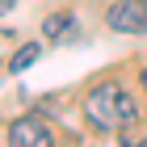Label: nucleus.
Segmentation results:
<instances>
[{"mask_svg": "<svg viewBox=\"0 0 147 147\" xmlns=\"http://www.w3.org/2000/svg\"><path fill=\"white\" fill-rule=\"evenodd\" d=\"M105 21L118 34H147V0H118L109 4Z\"/></svg>", "mask_w": 147, "mask_h": 147, "instance_id": "nucleus-2", "label": "nucleus"}, {"mask_svg": "<svg viewBox=\"0 0 147 147\" xmlns=\"http://www.w3.org/2000/svg\"><path fill=\"white\" fill-rule=\"evenodd\" d=\"M143 88H147V67H143Z\"/></svg>", "mask_w": 147, "mask_h": 147, "instance_id": "nucleus-6", "label": "nucleus"}, {"mask_svg": "<svg viewBox=\"0 0 147 147\" xmlns=\"http://www.w3.org/2000/svg\"><path fill=\"white\" fill-rule=\"evenodd\" d=\"M42 34L51 38V42H71L80 30H76V17H71V13H55V17L42 21Z\"/></svg>", "mask_w": 147, "mask_h": 147, "instance_id": "nucleus-4", "label": "nucleus"}, {"mask_svg": "<svg viewBox=\"0 0 147 147\" xmlns=\"http://www.w3.org/2000/svg\"><path fill=\"white\" fill-rule=\"evenodd\" d=\"M38 55H42V42H25L21 51H17V55L9 59V71H25V67H30V63H34Z\"/></svg>", "mask_w": 147, "mask_h": 147, "instance_id": "nucleus-5", "label": "nucleus"}, {"mask_svg": "<svg viewBox=\"0 0 147 147\" xmlns=\"http://www.w3.org/2000/svg\"><path fill=\"white\" fill-rule=\"evenodd\" d=\"M84 118H88L97 130L113 135V130H126V126L139 122V105H135V97H130L118 80H101V84L84 97Z\"/></svg>", "mask_w": 147, "mask_h": 147, "instance_id": "nucleus-1", "label": "nucleus"}, {"mask_svg": "<svg viewBox=\"0 0 147 147\" xmlns=\"http://www.w3.org/2000/svg\"><path fill=\"white\" fill-rule=\"evenodd\" d=\"M9 143L13 147H46V143H55V135L38 113H25V118H17L9 126Z\"/></svg>", "mask_w": 147, "mask_h": 147, "instance_id": "nucleus-3", "label": "nucleus"}]
</instances>
